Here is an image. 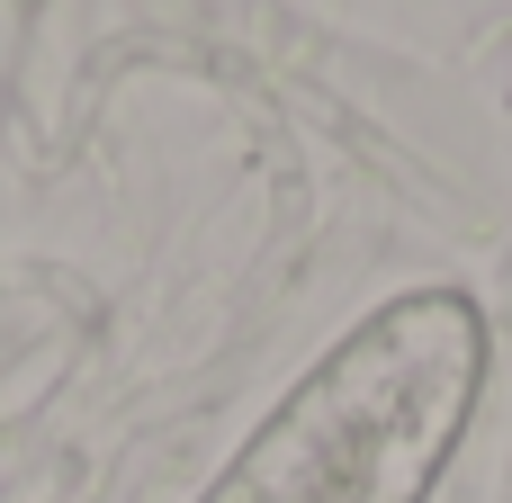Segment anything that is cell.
<instances>
[{
  "label": "cell",
  "mask_w": 512,
  "mask_h": 503,
  "mask_svg": "<svg viewBox=\"0 0 512 503\" xmlns=\"http://www.w3.org/2000/svg\"><path fill=\"white\" fill-rule=\"evenodd\" d=\"M486 360L477 297L405 288L261 414L198 503H432L477 423Z\"/></svg>",
  "instance_id": "cell-1"
}]
</instances>
